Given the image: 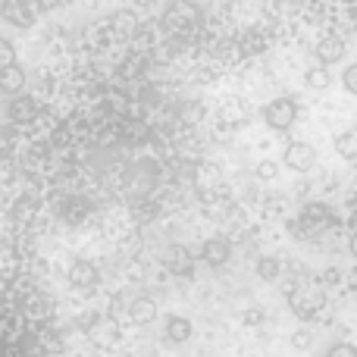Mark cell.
<instances>
[{
    "label": "cell",
    "mask_w": 357,
    "mask_h": 357,
    "mask_svg": "<svg viewBox=\"0 0 357 357\" xmlns=\"http://www.w3.org/2000/svg\"><path fill=\"white\" fill-rule=\"evenodd\" d=\"M335 154L342 160H357V132H342L335 138Z\"/></svg>",
    "instance_id": "9"
},
{
    "label": "cell",
    "mask_w": 357,
    "mask_h": 357,
    "mask_svg": "<svg viewBox=\"0 0 357 357\" xmlns=\"http://www.w3.org/2000/svg\"><path fill=\"white\" fill-rule=\"evenodd\" d=\"M304 82H307V88H314V91H323V88H329V82H333V75H329L326 66H314L304 73Z\"/></svg>",
    "instance_id": "13"
},
{
    "label": "cell",
    "mask_w": 357,
    "mask_h": 357,
    "mask_svg": "<svg viewBox=\"0 0 357 357\" xmlns=\"http://www.w3.org/2000/svg\"><path fill=\"white\" fill-rule=\"evenodd\" d=\"M354 132H357V126H354Z\"/></svg>",
    "instance_id": "23"
},
{
    "label": "cell",
    "mask_w": 357,
    "mask_h": 357,
    "mask_svg": "<svg viewBox=\"0 0 357 357\" xmlns=\"http://www.w3.org/2000/svg\"><path fill=\"white\" fill-rule=\"evenodd\" d=\"M317 56H320L323 66H329V63H339L342 56H345V41H342V38H333V35L320 38V41H317Z\"/></svg>",
    "instance_id": "6"
},
{
    "label": "cell",
    "mask_w": 357,
    "mask_h": 357,
    "mask_svg": "<svg viewBox=\"0 0 357 357\" xmlns=\"http://www.w3.org/2000/svg\"><path fill=\"white\" fill-rule=\"evenodd\" d=\"M257 276L264 279V282H279V279H282V264H279L276 257H260L257 260Z\"/></svg>",
    "instance_id": "10"
},
{
    "label": "cell",
    "mask_w": 357,
    "mask_h": 357,
    "mask_svg": "<svg viewBox=\"0 0 357 357\" xmlns=\"http://www.w3.org/2000/svg\"><path fill=\"white\" fill-rule=\"evenodd\" d=\"M167 335L173 342H188L191 339V323L185 317H169L167 320Z\"/></svg>",
    "instance_id": "11"
},
{
    "label": "cell",
    "mask_w": 357,
    "mask_h": 357,
    "mask_svg": "<svg viewBox=\"0 0 357 357\" xmlns=\"http://www.w3.org/2000/svg\"><path fill=\"white\" fill-rule=\"evenodd\" d=\"M345 285H348V289H351V291H357V266H354V270L345 276Z\"/></svg>",
    "instance_id": "21"
},
{
    "label": "cell",
    "mask_w": 357,
    "mask_h": 357,
    "mask_svg": "<svg viewBox=\"0 0 357 357\" xmlns=\"http://www.w3.org/2000/svg\"><path fill=\"white\" fill-rule=\"evenodd\" d=\"M69 282L75 285V289H94V285L100 282V273L94 264H88V260H75L73 266H69Z\"/></svg>",
    "instance_id": "4"
},
{
    "label": "cell",
    "mask_w": 357,
    "mask_h": 357,
    "mask_svg": "<svg viewBox=\"0 0 357 357\" xmlns=\"http://www.w3.org/2000/svg\"><path fill=\"white\" fill-rule=\"evenodd\" d=\"M342 85H345L351 94H357V63H351V66L342 73Z\"/></svg>",
    "instance_id": "18"
},
{
    "label": "cell",
    "mask_w": 357,
    "mask_h": 357,
    "mask_svg": "<svg viewBox=\"0 0 357 357\" xmlns=\"http://www.w3.org/2000/svg\"><path fill=\"white\" fill-rule=\"evenodd\" d=\"M254 176H257L260 182H273V178L279 176L276 160H260V163H257V169H254Z\"/></svg>",
    "instance_id": "14"
},
{
    "label": "cell",
    "mask_w": 357,
    "mask_h": 357,
    "mask_svg": "<svg viewBox=\"0 0 357 357\" xmlns=\"http://www.w3.org/2000/svg\"><path fill=\"white\" fill-rule=\"evenodd\" d=\"M116 22H119V29H126V31H135V16H132V13H119V16H116Z\"/></svg>",
    "instance_id": "19"
},
{
    "label": "cell",
    "mask_w": 357,
    "mask_h": 357,
    "mask_svg": "<svg viewBox=\"0 0 357 357\" xmlns=\"http://www.w3.org/2000/svg\"><path fill=\"white\" fill-rule=\"evenodd\" d=\"M129 314L135 323H151L157 317V307H154V301H148V298H138V301H132Z\"/></svg>",
    "instance_id": "12"
},
{
    "label": "cell",
    "mask_w": 357,
    "mask_h": 357,
    "mask_svg": "<svg viewBox=\"0 0 357 357\" xmlns=\"http://www.w3.org/2000/svg\"><path fill=\"white\" fill-rule=\"evenodd\" d=\"M88 339H91L94 345H100V348H110L113 342L119 339V323L110 320V317H98V323L88 329Z\"/></svg>",
    "instance_id": "3"
},
{
    "label": "cell",
    "mask_w": 357,
    "mask_h": 357,
    "mask_svg": "<svg viewBox=\"0 0 357 357\" xmlns=\"http://www.w3.org/2000/svg\"><path fill=\"white\" fill-rule=\"evenodd\" d=\"M314 163H317V151L307 142H291L285 148V167L298 169V173H307Z\"/></svg>",
    "instance_id": "2"
},
{
    "label": "cell",
    "mask_w": 357,
    "mask_h": 357,
    "mask_svg": "<svg viewBox=\"0 0 357 357\" xmlns=\"http://www.w3.org/2000/svg\"><path fill=\"white\" fill-rule=\"evenodd\" d=\"M22 85H25V73L19 66L0 69V88H3V94H16Z\"/></svg>",
    "instance_id": "8"
},
{
    "label": "cell",
    "mask_w": 357,
    "mask_h": 357,
    "mask_svg": "<svg viewBox=\"0 0 357 357\" xmlns=\"http://www.w3.org/2000/svg\"><path fill=\"white\" fill-rule=\"evenodd\" d=\"M348 251H351V254H354V257H357V232L351 235V241H348Z\"/></svg>",
    "instance_id": "22"
},
{
    "label": "cell",
    "mask_w": 357,
    "mask_h": 357,
    "mask_svg": "<svg viewBox=\"0 0 357 357\" xmlns=\"http://www.w3.org/2000/svg\"><path fill=\"white\" fill-rule=\"evenodd\" d=\"M326 357H357V345H351V342H339V345H333V351Z\"/></svg>",
    "instance_id": "17"
},
{
    "label": "cell",
    "mask_w": 357,
    "mask_h": 357,
    "mask_svg": "<svg viewBox=\"0 0 357 357\" xmlns=\"http://www.w3.org/2000/svg\"><path fill=\"white\" fill-rule=\"evenodd\" d=\"M326 216H329V207L320 201H307L301 207V220L307 222V226H326Z\"/></svg>",
    "instance_id": "7"
},
{
    "label": "cell",
    "mask_w": 357,
    "mask_h": 357,
    "mask_svg": "<svg viewBox=\"0 0 357 357\" xmlns=\"http://www.w3.org/2000/svg\"><path fill=\"white\" fill-rule=\"evenodd\" d=\"M229 254H232V248H229L226 238H207L201 245V260L207 266H222L229 260Z\"/></svg>",
    "instance_id": "5"
},
{
    "label": "cell",
    "mask_w": 357,
    "mask_h": 357,
    "mask_svg": "<svg viewBox=\"0 0 357 357\" xmlns=\"http://www.w3.org/2000/svg\"><path fill=\"white\" fill-rule=\"evenodd\" d=\"M298 119V104L291 98H276L264 107V123L270 126L273 132H285L291 129Z\"/></svg>",
    "instance_id": "1"
},
{
    "label": "cell",
    "mask_w": 357,
    "mask_h": 357,
    "mask_svg": "<svg viewBox=\"0 0 357 357\" xmlns=\"http://www.w3.org/2000/svg\"><path fill=\"white\" fill-rule=\"evenodd\" d=\"M16 66V60H13V44L6 41V38H0V69H10Z\"/></svg>",
    "instance_id": "16"
},
{
    "label": "cell",
    "mask_w": 357,
    "mask_h": 357,
    "mask_svg": "<svg viewBox=\"0 0 357 357\" xmlns=\"http://www.w3.org/2000/svg\"><path fill=\"white\" fill-rule=\"evenodd\" d=\"M323 282H326V285H339L342 282V273L335 270V266H329V270L323 273Z\"/></svg>",
    "instance_id": "20"
},
{
    "label": "cell",
    "mask_w": 357,
    "mask_h": 357,
    "mask_svg": "<svg viewBox=\"0 0 357 357\" xmlns=\"http://www.w3.org/2000/svg\"><path fill=\"white\" fill-rule=\"evenodd\" d=\"M310 345H314V333H310V329H298V333L291 335V348H298V351H307Z\"/></svg>",
    "instance_id": "15"
}]
</instances>
